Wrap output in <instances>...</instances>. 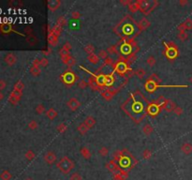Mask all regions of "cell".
<instances>
[{
	"label": "cell",
	"instance_id": "1",
	"mask_svg": "<svg viewBox=\"0 0 192 180\" xmlns=\"http://www.w3.org/2000/svg\"><path fill=\"white\" fill-rule=\"evenodd\" d=\"M143 96H139L137 97L136 95H134L133 97H131L130 99L126 102L125 106H129L131 108V110L128 114L131 116V115L135 114L134 119H138V115H141L143 113V109H144V104H143Z\"/></svg>",
	"mask_w": 192,
	"mask_h": 180
},
{
	"label": "cell",
	"instance_id": "2",
	"mask_svg": "<svg viewBox=\"0 0 192 180\" xmlns=\"http://www.w3.org/2000/svg\"><path fill=\"white\" fill-rule=\"evenodd\" d=\"M56 167L62 174H68L73 170V168L75 167V164L72 159H70L68 157H63L56 163Z\"/></svg>",
	"mask_w": 192,
	"mask_h": 180
},
{
	"label": "cell",
	"instance_id": "3",
	"mask_svg": "<svg viewBox=\"0 0 192 180\" xmlns=\"http://www.w3.org/2000/svg\"><path fill=\"white\" fill-rule=\"evenodd\" d=\"M137 2L139 5V9L144 14H148L156 5L155 1H149V0H139Z\"/></svg>",
	"mask_w": 192,
	"mask_h": 180
},
{
	"label": "cell",
	"instance_id": "4",
	"mask_svg": "<svg viewBox=\"0 0 192 180\" xmlns=\"http://www.w3.org/2000/svg\"><path fill=\"white\" fill-rule=\"evenodd\" d=\"M43 161L46 162L48 165H54V164L57 161V157L55 155V153L53 151H48L45 153V155L43 156Z\"/></svg>",
	"mask_w": 192,
	"mask_h": 180
},
{
	"label": "cell",
	"instance_id": "5",
	"mask_svg": "<svg viewBox=\"0 0 192 180\" xmlns=\"http://www.w3.org/2000/svg\"><path fill=\"white\" fill-rule=\"evenodd\" d=\"M67 105L68 107L70 109V111H72V112H75V111H77L80 106H81V102L79 101L78 99H76V98H71L68 102H67Z\"/></svg>",
	"mask_w": 192,
	"mask_h": 180
},
{
	"label": "cell",
	"instance_id": "6",
	"mask_svg": "<svg viewBox=\"0 0 192 180\" xmlns=\"http://www.w3.org/2000/svg\"><path fill=\"white\" fill-rule=\"evenodd\" d=\"M176 103L173 101V100H165V102L163 103L162 107H163V109L166 111V112H168V113H171V112H173L174 109L176 108Z\"/></svg>",
	"mask_w": 192,
	"mask_h": 180
},
{
	"label": "cell",
	"instance_id": "7",
	"mask_svg": "<svg viewBox=\"0 0 192 180\" xmlns=\"http://www.w3.org/2000/svg\"><path fill=\"white\" fill-rule=\"evenodd\" d=\"M181 151L186 156H189L192 154V145L190 143H184L180 147Z\"/></svg>",
	"mask_w": 192,
	"mask_h": 180
},
{
	"label": "cell",
	"instance_id": "8",
	"mask_svg": "<svg viewBox=\"0 0 192 180\" xmlns=\"http://www.w3.org/2000/svg\"><path fill=\"white\" fill-rule=\"evenodd\" d=\"M21 96H22V91L15 89L11 93V98H9V101H11L13 104L17 103L18 100H20V98H21Z\"/></svg>",
	"mask_w": 192,
	"mask_h": 180
},
{
	"label": "cell",
	"instance_id": "9",
	"mask_svg": "<svg viewBox=\"0 0 192 180\" xmlns=\"http://www.w3.org/2000/svg\"><path fill=\"white\" fill-rule=\"evenodd\" d=\"M150 21L149 20H147L146 18H143L141 20V21L139 22V24H138V27H139V29L141 30V31H143V30H145V29H147L149 27H150Z\"/></svg>",
	"mask_w": 192,
	"mask_h": 180
},
{
	"label": "cell",
	"instance_id": "10",
	"mask_svg": "<svg viewBox=\"0 0 192 180\" xmlns=\"http://www.w3.org/2000/svg\"><path fill=\"white\" fill-rule=\"evenodd\" d=\"M60 4H61V2L59 0H50L48 2V8L50 9V11H54L59 8Z\"/></svg>",
	"mask_w": 192,
	"mask_h": 180
},
{
	"label": "cell",
	"instance_id": "11",
	"mask_svg": "<svg viewBox=\"0 0 192 180\" xmlns=\"http://www.w3.org/2000/svg\"><path fill=\"white\" fill-rule=\"evenodd\" d=\"M96 118L94 117V116H91V115H89V116H87L86 118L84 119V124L86 125V127L88 128H92L95 125H96Z\"/></svg>",
	"mask_w": 192,
	"mask_h": 180
},
{
	"label": "cell",
	"instance_id": "12",
	"mask_svg": "<svg viewBox=\"0 0 192 180\" xmlns=\"http://www.w3.org/2000/svg\"><path fill=\"white\" fill-rule=\"evenodd\" d=\"M80 153L82 157L84 159H90L91 158V152L89 150V148H87L86 146H83L80 149Z\"/></svg>",
	"mask_w": 192,
	"mask_h": 180
},
{
	"label": "cell",
	"instance_id": "13",
	"mask_svg": "<svg viewBox=\"0 0 192 180\" xmlns=\"http://www.w3.org/2000/svg\"><path fill=\"white\" fill-rule=\"evenodd\" d=\"M57 115H58V113L56 110L54 109V108H50V109L46 112V116L50 120H54L55 118L57 117Z\"/></svg>",
	"mask_w": 192,
	"mask_h": 180
},
{
	"label": "cell",
	"instance_id": "14",
	"mask_svg": "<svg viewBox=\"0 0 192 180\" xmlns=\"http://www.w3.org/2000/svg\"><path fill=\"white\" fill-rule=\"evenodd\" d=\"M5 61H6V63L8 65L12 66V65H14L15 63H16L17 58L13 54H9V55H7L6 57H5Z\"/></svg>",
	"mask_w": 192,
	"mask_h": 180
},
{
	"label": "cell",
	"instance_id": "15",
	"mask_svg": "<svg viewBox=\"0 0 192 180\" xmlns=\"http://www.w3.org/2000/svg\"><path fill=\"white\" fill-rule=\"evenodd\" d=\"M62 60H63V63H64L65 65L69 66V67H72V66L75 64V59H74L70 55H67V56H65V57H63Z\"/></svg>",
	"mask_w": 192,
	"mask_h": 180
},
{
	"label": "cell",
	"instance_id": "16",
	"mask_svg": "<svg viewBox=\"0 0 192 180\" xmlns=\"http://www.w3.org/2000/svg\"><path fill=\"white\" fill-rule=\"evenodd\" d=\"M153 131H154V128H153V127L151 126L150 124L143 125V132L144 133L146 136L151 135L153 133Z\"/></svg>",
	"mask_w": 192,
	"mask_h": 180
},
{
	"label": "cell",
	"instance_id": "17",
	"mask_svg": "<svg viewBox=\"0 0 192 180\" xmlns=\"http://www.w3.org/2000/svg\"><path fill=\"white\" fill-rule=\"evenodd\" d=\"M87 60L91 64L96 65V64H98L99 62V57H98V55H97L96 54H92V55H90L87 56Z\"/></svg>",
	"mask_w": 192,
	"mask_h": 180
},
{
	"label": "cell",
	"instance_id": "18",
	"mask_svg": "<svg viewBox=\"0 0 192 180\" xmlns=\"http://www.w3.org/2000/svg\"><path fill=\"white\" fill-rule=\"evenodd\" d=\"M77 130H78V131H79V133H80L81 135H85V134L87 133V131H88L89 128L86 127V125H85L84 123H82V124H80V125L78 126Z\"/></svg>",
	"mask_w": 192,
	"mask_h": 180
},
{
	"label": "cell",
	"instance_id": "19",
	"mask_svg": "<svg viewBox=\"0 0 192 180\" xmlns=\"http://www.w3.org/2000/svg\"><path fill=\"white\" fill-rule=\"evenodd\" d=\"M30 73L33 76H39L41 73V69H40L39 66H32L31 69H30Z\"/></svg>",
	"mask_w": 192,
	"mask_h": 180
},
{
	"label": "cell",
	"instance_id": "20",
	"mask_svg": "<svg viewBox=\"0 0 192 180\" xmlns=\"http://www.w3.org/2000/svg\"><path fill=\"white\" fill-rule=\"evenodd\" d=\"M156 63V59L153 55H150L147 58H146V64L149 67H154Z\"/></svg>",
	"mask_w": 192,
	"mask_h": 180
},
{
	"label": "cell",
	"instance_id": "21",
	"mask_svg": "<svg viewBox=\"0 0 192 180\" xmlns=\"http://www.w3.org/2000/svg\"><path fill=\"white\" fill-rule=\"evenodd\" d=\"M128 9L131 12H136L137 11H139V5H138V2H133L131 1L128 5Z\"/></svg>",
	"mask_w": 192,
	"mask_h": 180
},
{
	"label": "cell",
	"instance_id": "22",
	"mask_svg": "<svg viewBox=\"0 0 192 180\" xmlns=\"http://www.w3.org/2000/svg\"><path fill=\"white\" fill-rule=\"evenodd\" d=\"M145 87H146V89H147L148 91H154L156 89V82H152L151 80H149L147 83H146L145 85Z\"/></svg>",
	"mask_w": 192,
	"mask_h": 180
},
{
	"label": "cell",
	"instance_id": "23",
	"mask_svg": "<svg viewBox=\"0 0 192 180\" xmlns=\"http://www.w3.org/2000/svg\"><path fill=\"white\" fill-rule=\"evenodd\" d=\"M98 81L96 80L95 78H90L88 81V85H90V87L92 88L93 90H97L98 89Z\"/></svg>",
	"mask_w": 192,
	"mask_h": 180
},
{
	"label": "cell",
	"instance_id": "24",
	"mask_svg": "<svg viewBox=\"0 0 192 180\" xmlns=\"http://www.w3.org/2000/svg\"><path fill=\"white\" fill-rule=\"evenodd\" d=\"M128 177V174L126 172H121L114 176V180H125Z\"/></svg>",
	"mask_w": 192,
	"mask_h": 180
},
{
	"label": "cell",
	"instance_id": "25",
	"mask_svg": "<svg viewBox=\"0 0 192 180\" xmlns=\"http://www.w3.org/2000/svg\"><path fill=\"white\" fill-rule=\"evenodd\" d=\"M135 75L137 76L139 79H143V78H144V76H145V70L143 68H139L138 70H136Z\"/></svg>",
	"mask_w": 192,
	"mask_h": 180
},
{
	"label": "cell",
	"instance_id": "26",
	"mask_svg": "<svg viewBox=\"0 0 192 180\" xmlns=\"http://www.w3.org/2000/svg\"><path fill=\"white\" fill-rule=\"evenodd\" d=\"M84 52L86 53L88 55H92V54H94V52H95V47H94L92 44H87V45L84 47Z\"/></svg>",
	"mask_w": 192,
	"mask_h": 180
},
{
	"label": "cell",
	"instance_id": "27",
	"mask_svg": "<svg viewBox=\"0 0 192 180\" xmlns=\"http://www.w3.org/2000/svg\"><path fill=\"white\" fill-rule=\"evenodd\" d=\"M101 95H102V97L104 98L106 100H111L113 99V94L112 93V91H110V90L104 91Z\"/></svg>",
	"mask_w": 192,
	"mask_h": 180
},
{
	"label": "cell",
	"instance_id": "28",
	"mask_svg": "<svg viewBox=\"0 0 192 180\" xmlns=\"http://www.w3.org/2000/svg\"><path fill=\"white\" fill-rule=\"evenodd\" d=\"M35 111H36V114L37 115H41L42 114H44V113H45V106L43 104H39V105H37Z\"/></svg>",
	"mask_w": 192,
	"mask_h": 180
},
{
	"label": "cell",
	"instance_id": "29",
	"mask_svg": "<svg viewBox=\"0 0 192 180\" xmlns=\"http://www.w3.org/2000/svg\"><path fill=\"white\" fill-rule=\"evenodd\" d=\"M56 130L59 133H65L66 131H68V126L65 124V123H61V124H59L56 128Z\"/></svg>",
	"mask_w": 192,
	"mask_h": 180
},
{
	"label": "cell",
	"instance_id": "30",
	"mask_svg": "<svg viewBox=\"0 0 192 180\" xmlns=\"http://www.w3.org/2000/svg\"><path fill=\"white\" fill-rule=\"evenodd\" d=\"M69 180H83V177H82V176L80 174V173L74 172V173H72L71 174H70Z\"/></svg>",
	"mask_w": 192,
	"mask_h": 180
},
{
	"label": "cell",
	"instance_id": "31",
	"mask_svg": "<svg viewBox=\"0 0 192 180\" xmlns=\"http://www.w3.org/2000/svg\"><path fill=\"white\" fill-rule=\"evenodd\" d=\"M98 153H99V155L105 158V157H107L109 155V149L107 147H105V146H102L101 148L98 150Z\"/></svg>",
	"mask_w": 192,
	"mask_h": 180
},
{
	"label": "cell",
	"instance_id": "32",
	"mask_svg": "<svg viewBox=\"0 0 192 180\" xmlns=\"http://www.w3.org/2000/svg\"><path fill=\"white\" fill-rule=\"evenodd\" d=\"M0 177H1L2 180H11V174L9 173V171H4V172L1 174Z\"/></svg>",
	"mask_w": 192,
	"mask_h": 180
},
{
	"label": "cell",
	"instance_id": "33",
	"mask_svg": "<svg viewBox=\"0 0 192 180\" xmlns=\"http://www.w3.org/2000/svg\"><path fill=\"white\" fill-rule=\"evenodd\" d=\"M39 127V124H38V122L36 120H31L29 123H28V128H30V130H37Z\"/></svg>",
	"mask_w": 192,
	"mask_h": 180
},
{
	"label": "cell",
	"instance_id": "34",
	"mask_svg": "<svg viewBox=\"0 0 192 180\" xmlns=\"http://www.w3.org/2000/svg\"><path fill=\"white\" fill-rule=\"evenodd\" d=\"M98 57H99V59H103V60H105L106 58L108 57V52L107 51H105V50H100L99 52H98Z\"/></svg>",
	"mask_w": 192,
	"mask_h": 180
},
{
	"label": "cell",
	"instance_id": "35",
	"mask_svg": "<svg viewBox=\"0 0 192 180\" xmlns=\"http://www.w3.org/2000/svg\"><path fill=\"white\" fill-rule=\"evenodd\" d=\"M184 24H185L186 30H191L192 29V20L190 18L186 19L185 22H184Z\"/></svg>",
	"mask_w": 192,
	"mask_h": 180
},
{
	"label": "cell",
	"instance_id": "36",
	"mask_svg": "<svg viewBox=\"0 0 192 180\" xmlns=\"http://www.w3.org/2000/svg\"><path fill=\"white\" fill-rule=\"evenodd\" d=\"M107 52H108V54H111V55H116L117 54V47H116L115 45L110 46V47L107 49Z\"/></svg>",
	"mask_w": 192,
	"mask_h": 180
},
{
	"label": "cell",
	"instance_id": "37",
	"mask_svg": "<svg viewBox=\"0 0 192 180\" xmlns=\"http://www.w3.org/2000/svg\"><path fill=\"white\" fill-rule=\"evenodd\" d=\"M60 33H61V27H60L59 25H56V27H54L53 28L52 34L54 35L55 37H58V36L60 35Z\"/></svg>",
	"mask_w": 192,
	"mask_h": 180
},
{
	"label": "cell",
	"instance_id": "38",
	"mask_svg": "<svg viewBox=\"0 0 192 180\" xmlns=\"http://www.w3.org/2000/svg\"><path fill=\"white\" fill-rule=\"evenodd\" d=\"M177 37L182 40V42H185V40L188 39V33H186V32H179L178 35H177Z\"/></svg>",
	"mask_w": 192,
	"mask_h": 180
},
{
	"label": "cell",
	"instance_id": "39",
	"mask_svg": "<svg viewBox=\"0 0 192 180\" xmlns=\"http://www.w3.org/2000/svg\"><path fill=\"white\" fill-rule=\"evenodd\" d=\"M113 79L112 76L108 75V76H105V77H104V84H105V85H110L113 84Z\"/></svg>",
	"mask_w": 192,
	"mask_h": 180
},
{
	"label": "cell",
	"instance_id": "40",
	"mask_svg": "<svg viewBox=\"0 0 192 180\" xmlns=\"http://www.w3.org/2000/svg\"><path fill=\"white\" fill-rule=\"evenodd\" d=\"M35 156L36 155H35V153L32 150H28L26 154V158L28 159V161H32V159H34Z\"/></svg>",
	"mask_w": 192,
	"mask_h": 180
},
{
	"label": "cell",
	"instance_id": "41",
	"mask_svg": "<svg viewBox=\"0 0 192 180\" xmlns=\"http://www.w3.org/2000/svg\"><path fill=\"white\" fill-rule=\"evenodd\" d=\"M151 156H152V152H151L149 149H145L143 153V157L144 158V159H149Z\"/></svg>",
	"mask_w": 192,
	"mask_h": 180
},
{
	"label": "cell",
	"instance_id": "42",
	"mask_svg": "<svg viewBox=\"0 0 192 180\" xmlns=\"http://www.w3.org/2000/svg\"><path fill=\"white\" fill-rule=\"evenodd\" d=\"M78 85H79L80 88L85 89L87 87V85H88V83H86V81H84V80H81L78 83Z\"/></svg>",
	"mask_w": 192,
	"mask_h": 180
},
{
	"label": "cell",
	"instance_id": "43",
	"mask_svg": "<svg viewBox=\"0 0 192 180\" xmlns=\"http://www.w3.org/2000/svg\"><path fill=\"white\" fill-rule=\"evenodd\" d=\"M49 42L52 45L55 46V44H56V42H57V37H55L54 35L52 34V36H50V38H49Z\"/></svg>",
	"mask_w": 192,
	"mask_h": 180
},
{
	"label": "cell",
	"instance_id": "44",
	"mask_svg": "<svg viewBox=\"0 0 192 180\" xmlns=\"http://www.w3.org/2000/svg\"><path fill=\"white\" fill-rule=\"evenodd\" d=\"M158 107H156V105H151L150 106V108H149L150 114L155 115V114H158Z\"/></svg>",
	"mask_w": 192,
	"mask_h": 180
},
{
	"label": "cell",
	"instance_id": "45",
	"mask_svg": "<svg viewBox=\"0 0 192 180\" xmlns=\"http://www.w3.org/2000/svg\"><path fill=\"white\" fill-rule=\"evenodd\" d=\"M183 108L182 107H180V106H176V108L174 109V111H173V113L176 115H181L182 114H183Z\"/></svg>",
	"mask_w": 192,
	"mask_h": 180
},
{
	"label": "cell",
	"instance_id": "46",
	"mask_svg": "<svg viewBox=\"0 0 192 180\" xmlns=\"http://www.w3.org/2000/svg\"><path fill=\"white\" fill-rule=\"evenodd\" d=\"M66 23H67V21H66V19H65L64 17H60V18H58V20H57V25H59L60 27H63V25H65Z\"/></svg>",
	"mask_w": 192,
	"mask_h": 180
},
{
	"label": "cell",
	"instance_id": "47",
	"mask_svg": "<svg viewBox=\"0 0 192 180\" xmlns=\"http://www.w3.org/2000/svg\"><path fill=\"white\" fill-rule=\"evenodd\" d=\"M107 167L111 170V171H113L116 168H117V165L114 163V161H110L108 164H107Z\"/></svg>",
	"mask_w": 192,
	"mask_h": 180
},
{
	"label": "cell",
	"instance_id": "48",
	"mask_svg": "<svg viewBox=\"0 0 192 180\" xmlns=\"http://www.w3.org/2000/svg\"><path fill=\"white\" fill-rule=\"evenodd\" d=\"M48 64H49V62H48V59L46 58V57H43V58H41L40 59V67H47L48 66Z\"/></svg>",
	"mask_w": 192,
	"mask_h": 180
},
{
	"label": "cell",
	"instance_id": "49",
	"mask_svg": "<svg viewBox=\"0 0 192 180\" xmlns=\"http://www.w3.org/2000/svg\"><path fill=\"white\" fill-rule=\"evenodd\" d=\"M104 63H105V65H107V66H112L113 64V59L112 57H109V56H108V57L104 60Z\"/></svg>",
	"mask_w": 192,
	"mask_h": 180
},
{
	"label": "cell",
	"instance_id": "50",
	"mask_svg": "<svg viewBox=\"0 0 192 180\" xmlns=\"http://www.w3.org/2000/svg\"><path fill=\"white\" fill-rule=\"evenodd\" d=\"M126 65L125 64H123V63H121V64H119V66H118V69H117V70L119 71V72H121V73H123L124 71L126 70Z\"/></svg>",
	"mask_w": 192,
	"mask_h": 180
},
{
	"label": "cell",
	"instance_id": "51",
	"mask_svg": "<svg viewBox=\"0 0 192 180\" xmlns=\"http://www.w3.org/2000/svg\"><path fill=\"white\" fill-rule=\"evenodd\" d=\"M23 88H24V84L22 83V82H18V83L16 84V85H15V89L22 91Z\"/></svg>",
	"mask_w": 192,
	"mask_h": 180
},
{
	"label": "cell",
	"instance_id": "52",
	"mask_svg": "<svg viewBox=\"0 0 192 180\" xmlns=\"http://www.w3.org/2000/svg\"><path fill=\"white\" fill-rule=\"evenodd\" d=\"M177 28H178V30H179V32H186V27H185L184 23L180 24L178 25Z\"/></svg>",
	"mask_w": 192,
	"mask_h": 180
},
{
	"label": "cell",
	"instance_id": "53",
	"mask_svg": "<svg viewBox=\"0 0 192 180\" xmlns=\"http://www.w3.org/2000/svg\"><path fill=\"white\" fill-rule=\"evenodd\" d=\"M81 14L79 11H73L72 13H71V17H72V19H79L80 17H81Z\"/></svg>",
	"mask_w": 192,
	"mask_h": 180
},
{
	"label": "cell",
	"instance_id": "54",
	"mask_svg": "<svg viewBox=\"0 0 192 180\" xmlns=\"http://www.w3.org/2000/svg\"><path fill=\"white\" fill-rule=\"evenodd\" d=\"M63 49L65 50V51H67V52H69V51H70V49H71V45H70L69 42H67V43H65V45H64V47H63Z\"/></svg>",
	"mask_w": 192,
	"mask_h": 180
},
{
	"label": "cell",
	"instance_id": "55",
	"mask_svg": "<svg viewBox=\"0 0 192 180\" xmlns=\"http://www.w3.org/2000/svg\"><path fill=\"white\" fill-rule=\"evenodd\" d=\"M6 85H7V84L5 83V81H0V90H2V89H4L5 87H6Z\"/></svg>",
	"mask_w": 192,
	"mask_h": 180
},
{
	"label": "cell",
	"instance_id": "56",
	"mask_svg": "<svg viewBox=\"0 0 192 180\" xmlns=\"http://www.w3.org/2000/svg\"><path fill=\"white\" fill-rule=\"evenodd\" d=\"M188 2L186 1V0H180V1H179V5H180V6H183V7L186 6V5H188Z\"/></svg>",
	"mask_w": 192,
	"mask_h": 180
},
{
	"label": "cell",
	"instance_id": "57",
	"mask_svg": "<svg viewBox=\"0 0 192 180\" xmlns=\"http://www.w3.org/2000/svg\"><path fill=\"white\" fill-rule=\"evenodd\" d=\"M2 29H3V31H9V24H4L3 27H2Z\"/></svg>",
	"mask_w": 192,
	"mask_h": 180
},
{
	"label": "cell",
	"instance_id": "58",
	"mask_svg": "<svg viewBox=\"0 0 192 180\" xmlns=\"http://www.w3.org/2000/svg\"><path fill=\"white\" fill-rule=\"evenodd\" d=\"M2 99H3V94L1 93V92H0V101L2 100Z\"/></svg>",
	"mask_w": 192,
	"mask_h": 180
},
{
	"label": "cell",
	"instance_id": "59",
	"mask_svg": "<svg viewBox=\"0 0 192 180\" xmlns=\"http://www.w3.org/2000/svg\"><path fill=\"white\" fill-rule=\"evenodd\" d=\"M189 81H190V83L192 84V76L190 77V79H189Z\"/></svg>",
	"mask_w": 192,
	"mask_h": 180
},
{
	"label": "cell",
	"instance_id": "60",
	"mask_svg": "<svg viewBox=\"0 0 192 180\" xmlns=\"http://www.w3.org/2000/svg\"><path fill=\"white\" fill-rule=\"evenodd\" d=\"M24 180H33V179H31V178H26V179H24Z\"/></svg>",
	"mask_w": 192,
	"mask_h": 180
},
{
	"label": "cell",
	"instance_id": "61",
	"mask_svg": "<svg viewBox=\"0 0 192 180\" xmlns=\"http://www.w3.org/2000/svg\"><path fill=\"white\" fill-rule=\"evenodd\" d=\"M48 180H52V179H48Z\"/></svg>",
	"mask_w": 192,
	"mask_h": 180
}]
</instances>
